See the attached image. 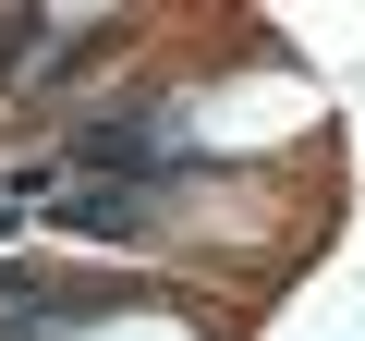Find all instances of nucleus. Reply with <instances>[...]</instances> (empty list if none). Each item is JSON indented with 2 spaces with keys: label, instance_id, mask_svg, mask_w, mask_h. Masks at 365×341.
Wrapping results in <instances>:
<instances>
[{
  "label": "nucleus",
  "instance_id": "f257e3e1",
  "mask_svg": "<svg viewBox=\"0 0 365 341\" xmlns=\"http://www.w3.org/2000/svg\"><path fill=\"white\" fill-rule=\"evenodd\" d=\"M73 170H98V183H170V170H195V146H182V122L170 110H110V122H86L73 134Z\"/></svg>",
  "mask_w": 365,
  "mask_h": 341
},
{
  "label": "nucleus",
  "instance_id": "7ed1b4c3",
  "mask_svg": "<svg viewBox=\"0 0 365 341\" xmlns=\"http://www.w3.org/2000/svg\"><path fill=\"white\" fill-rule=\"evenodd\" d=\"M61 232H86V244H134V232H146V195H134V183H98V170H86V183L61 195Z\"/></svg>",
  "mask_w": 365,
  "mask_h": 341
},
{
  "label": "nucleus",
  "instance_id": "f03ea898",
  "mask_svg": "<svg viewBox=\"0 0 365 341\" xmlns=\"http://www.w3.org/2000/svg\"><path fill=\"white\" fill-rule=\"evenodd\" d=\"M0 305H25V317H110V305H134V292L98 280V268H37V256H13V268H0Z\"/></svg>",
  "mask_w": 365,
  "mask_h": 341
}]
</instances>
